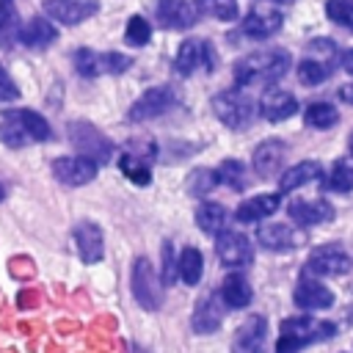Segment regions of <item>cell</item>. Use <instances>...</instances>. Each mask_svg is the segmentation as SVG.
Here are the masks:
<instances>
[{
	"instance_id": "1",
	"label": "cell",
	"mask_w": 353,
	"mask_h": 353,
	"mask_svg": "<svg viewBox=\"0 0 353 353\" xmlns=\"http://www.w3.org/2000/svg\"><path fill=\"white\" fill-rule=\"evenodd\" d=\"M290 63H292V58H290L287 50L270 47V50L248 52V55H243V58L234 63V69H232L234 85H237V88H248V85H273V83H279V80L287 74Z\"/></svg>"
},
{
	"instance_id": "2",
	"label": "cell",
	"mask_w": 353,
	"mask_h": 353,
	"mask_svg": "<svg viewBox=\"0 0 353 353\" xmlns=\"http://www.w3.org/2000/svg\"><path fill=\"white\" fill-rule=\"evenodd\" d=\"M336 334V325L328 320H314L309 314L301 317H287L281 323V334L276 342V353H298L301 347L320 342V339H331Z\"/></svg>"
},
{
	"instance_id": "3",
	"label": "cell",
	"mask_w": 353,
	"mask_h": 353,
	"mask_svg": "<svg viewBox=\"0 0 353 353\" xmlns=\"http://www.w3.org/2000/svg\"><path fill=\"white\" fill-rule=\"evenodd\" d=\"M132 295L146 312H157L163 306L165 287H163V279L157 276L154 265L146 256H138L132 265Z\"/></svg>"
},
{
	"instance_id": "4",
	"label": "cell",
	"mask_w": 353,
	"mask_h": 353,
	"mask_svg": "<svg viewBox=\"0 0 353 353\" xmlns=\"http://www.w3.org/2000/svg\"><path fill=\"white\" fill-rule=\"evenodd\" d=\"M212 113L221 124H226L232 130H243L254 119V102L240 88H229V91H221L212 97Z\"/></svg>"
},
{
	"instance_id": "5",
	"label": "cell",
	"mask_w": 353,
	"mask_h": 353,
	"mask_svg": "<svg viewBox=\"0 0 353 353\" xmlns=\"http://www.w3.org/2000/svg\"><path fill=\"white\" fill-rule=\"evenodd\" d=\"M174 105H179V94L171 88V85H152L146 88L127 110V119L130 121H149V119H157L163 116L165 110H171Z\"/></svg>"
},
{
	"instance_id": "6",
	"label": "cell",
	"mask_w": 353,
	"mask_h": 353,
	"mask_svg": "<svg viewBox=\"0 0 353 353\" xmlns=\"http://www.w3.org/2000/svg\"><path fill=\"white\" fill-rule=\"evenodd\" d=\"M303 270L309 276H342V273L353 270V256L339 243H325L309 254Z\"/></svg>"
},
{
	"instance_id": "7",
	"label": "cell",
	"mask_w": 353,
	"mask_h": 353,
	"mask_svg": "<svg viewBox=\"0 0 353 353\" xmlns=\"http://www.w3.org/2000/svg\"><path fill=\"white\" fill-rule=\"evenodd\" d=\"M69 141H72V146L77 149V154L91 157L94 163L110 160L113 143H110L94 124H88V121H72V124H69Z\"/></svg>"
},
{
	"instance_id": "8",
	"label": "cell",
	"mask_w": 353,
	"mask_h": 353,
	"mask_svg": "<svg viewBox=\"0 0 353 353\" xmlns=\"http://www.w3.org/2000/svg\"><path fill=\"white\" fill-rule=\"evenodd\" d=\"M212 72L215 69V52H212V44L204 41V39H185L176 50V58H174V72L182 74V77H190L193 72Z\"/></svg>"
},
{
	"instance_id": "9",
	"label": "cell",
	"mask_w": 353,
	"mask_h": 353,
	"mask_svg": "<svg viewBox=\"0 0 353 353\" xmlns=\"http://www.w3.org/2000/svg\"><path fill=\"white\" fill-rule=\"evenodd\" d=\"M215 254L226 268H245L254 262V245L243 232L223 229L215 240Z\"/></svg>"
},
{
	"instance_id": "10",
	"label": "cell",
	"mask_w": 353,
	"mask_h": 353,
	"mask_svg": "<svg viewBox=\"0 0 353 353\" xmlns=\"http://www.w3.org/2000/svg\"><path fill=\"white\" fill-rule=\"evenodd\" d=\"M52 176L61 185H88L97 176V163L91 157L83 154H72V157H58L52 163Z\"/></svg>"
},
{
	"instance_id": "11",
	"label": "cell",
	"mask_w": 353,
	"mask_h": 353,
	"mask_svg": "<svg viewBox=\"0 0 353 353\" xmlns=\"http://www.w3.org/2000/svg\"><path fill=\"white\" fill-rule=\"evenodd\" d=\"M268 339V320L262 314H251L232 336V353H262Z\"/></svg>"
},
{
	"instance_id": "12",
	"label": "cell",
	"mask_w": 353,
	"mask_h": 353,
	"mask_svg": "<svg viewBox=\"0 0 353 353\" xmlns=\"http://www.w3.org/2000/svg\"><path fill=\"white\" fill-rule=\"evenodd\" d=\"M99 8L97 0H44V14L61 25H80L94 17Z\"/></svg>"
},
{
	"instance_id": "13",
	"label": "cell",
	"mask_w": 353,
	"mask_h": 353,
	"mask_svg": "<svg viewBox=\"0 0 353 353\" xmlns=\"http://www.w3.org/2000/svg\"><path fill=\"white\" fill-rule=\"evenodd\" d=\"M281 22H284V17L276 8H270V6H254L243 17L240 28H243V33L248 39H270L273 33L281 30Z\"/></svg>"
},
{
	"instance_id": "14",
	"label": "cell",
	"mask_w": 353,
	"mask_h": 353,
	"mask_svg": "<svg viewBox=\"0 0 353 353\" xmlns=\"http://www.w3.org/2000/svg\"><path fill=\"white\" fill-rule=\"evenodd\" d=\"M256 240L268 251H292L303 243V232L290 223H262L256 229Z\"/></svg>"
},
{
	"instance_id": "15",
	"label": "cell",
	"mask_w": 353,
	"mask_h": 353,
	"mask_svg": "<svg viewBox=\"0 0 353 353\" xmlns=\"http://www.w3.org/2000/svg\"><path fill=\"white\" fill-rule=\"evenodd\" d=\"M157 19L168 30H188L196 25L199 11L190 0H157Z\"/></svg>"
},
{
	"instance_id": "16",
	"label": "cell",
	"mask_w": 353,
	"mask_h": 353,
	"mask_svg": "<svg viewBox=\"0 0 353 353\" xmlns=\"http://www.w3.org/2000/svg\"><path fill=\"white\" fill-rule=\"evenodd\" d=\"M221 323H223V301L218 292H210L193 306L190 325L196 334H215L221 328Z\"/></svg>"
},
{
	"instance_id": "17",
	"label": "cell",
	"mask_w": 353,
	"mask_h": 353,
	"mask_svg": "<svg viewBox=\"0 0 353 353\" xmlns=\"http://www.w3.org/2000/svg\"><path fill=\"white\" fill-rule=\"evenodd\" d=\"M74 245L85 265H97L105 256V237L94 221H83L74 226Z\"/></svg>"
},
{
	"instance_id": "18",
	"label": "cell",
	"mask_w": 353,
	"mask_h": 353,
	"mask_svg": "<svg viewBox=\"0 0 353 353\" xmlns=\"http://www.w3.org/2000/svg\"><path fill=\"white\" fill-rule=\"evenodd\" d=\"M259 113L273 124L287 121L290 116L298 113V99H295V94H290L284 88H268L259 99Z\"/></svg>"
},
{
	"instance_id": "19",
	"label": "cell",
	"mask_w": 353,
	"mask_h": 353,
	"mask_svg": "<svg viewBox=\"0 0 353 353\" xmlns=\"http://www.w3.org/2000/svg\"><path fill=\"white\" fill-rule=\"evenodd\" d=\"M287 212L301 226H317L334 218V207L325 199H295L287 204Z\"/></svg>"
},
{
	"instance_id": "20",
	"label": "cell",
	"mask_w": 353,
	"mask_h": 353,
	"mask_svg": "<svg viewBox=\"0 0 353 353\" xmlns=\"http://www.w3.org/2000/svg\"><path fill=\"white\" fill-rule=\"evenodd\" d=\"M292 301L298 309H306V312H314V309H328L334 303V292L317 281V279H301L295 284V292H292Z\"/></svg>"
},
{
	"instance_id": "21",
	"label": "cell",
	"mask_w": 353,
	"mask_h": 353,
	"mask_svg": "<svg viewBox=\"0 0 353 353\" xmlns=\"http://www.w3.org/2000/svg\"><path fill=\"white\" fill-rule=\"evenodd\" d=\"M284 157H287V143L279 141V138H268V141H262V143L254 149L251 165H254V171H256L259 176H273V174L281 168Z\"/></svg>"
},
{
	"instance_id": "22",
	"label": "cell",
	"mask_w": 353,
	"mask_h": 353,
	"mask_svg": "<svg viewBox=\"0 0 353 353\" xmlns=\"http://www.w3.org/2000/svg\"><path fill=\"white\" fill-rule=\"evenodd\" d=\"M55 39H58V30H55V25H52L50 19H44V17H33V19H28L25 25L17 28V41L25 44V47H30V50L50 47Z\"/></svg>"
},
{
	"instance_id": "23",
	"label": "cell",
	"mask_w": 353,
	"mask_h": 353,
	"mask_svg": "<svg viewBox=\"0 0 353 353\" xmlns=\"http://www.w3.org/2000/svg\"><path fill=\"white\" fill-rule=\"evenodd\" d=\"M279 207H281V196L279 193H259V196L245 199L234 210V218L240 223H256V221H265L268 215H273Z\"/></svg>"
},
{
	"instance_id": "24",
	"label": "cell",
	"mask_w": 353,
	"mask_h": 353,
	"mask_svg": "<svg viewBox=\"0 0 353 353\" xmlns=\"http://www.w3.org/2000/svg\"><path fill=\"white\" fill-rule=\"evenodd\" d=\"M320 176H323V165L317 160H303V163H298V165H292V168H287L281 174L279 190L290 193V190H298V188H303V185H309V182H314Z\"/></svg>"
},
{
	"instance_id": "25",
	"label": "cell",
	"mask_w": 353,
	"mask_h": 353,
	"mask_svg": "<svg viewBox=\"0 0 353 353\" xmlns=\"http://www.w3.org/2000/svg\"><path fill=\"white\" fill-rule=\"evenodd\" d=\"M221 301H223V306H229V309H245L248 303H251V298H254V292H251V284L240 276V273H229L226 279H223V284H221Z\"/></svg>"
},
{
	"instance_id": "26",
	"label": "cell",
	"mask_w": 353,
	"mask_h": 353,
	"mask_svg": "<svg viewBox=\"0 0 353 353\" xmlns=\"http://www.w3.org/2000/svg\"><path fill=\"white\" fill-rule=\"evenodd\" d=\"M226 207H221L218 201H201L196 210V226L207 234H218L226 229Z\"/></svg>"
},
{
	"instance_id": "27",
	"label": "cell",
	"mask_w": 353,
	"mask_h": 353,
	"mask_svg": "<svg viewBox=\"0 0 353 353\" xmlns=\"http://www.w3.org/2000/svg\"><path fill=\"white\" fill-rule=\"evenodd\" d=\"M201 276H204V256H201V251L193 248V245L182 248V254H179V279L188 287H196L201 281Z\"/></svg>"
},
{
	"instance_id": "28",
	"label": "cell",
	"mask_w": 353,
	"mask_h": 353,
	"mask_svg": "<svg viewBox=\"0 0 353 353\" xmlns=\"http://www.w3.org/2000/svg\"><path fill=\"white\" fill-rule=\"evenodd\" d=\"M331 77V61H323V58H314V55H306L301 63H298V80L303 85H320Z\"/></svg>"
},
{
	"instance_id": "29",
	"label": "cell",
	"mask_w": 353,
	"mask_h": 353,
	"mask_svg": "<svg viewBox=\"0 0 353 353\" xmlns=\"http://www.w3.org/2000/svg\"><path fill=\"white\" fill-rule=\"evenodd\" d=\"M303 121L309 127H317V130H328L339 121V110L328 102H312L306 110H303Z\"/></svg>"
},
{
	"instance_id": "30",
	"label": "cell",
	"mask_w": 353,
	"mask_h": 353,
	"mask_svg": "<svg viewBox=\"0 0 353 353\" xmlns=\"http://www.w3.org/2000/svg\"><path fill=\"white\" fill-rule=\"evenodd\" d=\"M0 141H3L6 146H14V149H19V146H25V143L33 141V138L25 132L22 121L14 116V110H6V119L0 121Z\"/></svg>"
},
{
	"instance_id": "31",
	"label": "cell",
	"mask_w": 353,
	"mask_h": 353,
	"mask_svg": "<svg viewBox=\"0 0 353 353\" xmlns=\"http://www.w3.org/2000/svg\"><path fill=\"white\" fill-rule=\"evenodd\" d=\"M325 188H328V190H336V193L353 190V154L334 163L328 179H325Z\"/></svg>"
},
{
	"instance_id": "32",
	"label": "cell",
	"mask_w": 353,
	"mask_h": 353,
	"mask_svg": "<svg viewBox=\"0 0 353 353\" xmlns=\"http://www.w3.org/2000/svg\"><path fill=\"white\" fill-rule=\"evenodd\" d=\"M119 168H121V174H124L130 182H135V185H149V179H152L149 163L141 160V157L132 154V152H127V154L119 157Z\"/></svg>"
},
{
	"instance_id": "33",
	"label": "cell",
	"mask_w": 353,
	"mask_h": 353,
	"mask_svg": "<svg viewBox=\"0 0 353 353\" xmlns=\"http://www.w3.org/2000/svg\"><path fill=\"white\" fill-rule=\"evenodd\" d=\"M196 11L199 14H207V17H215L221 22H232L237 19V0H196Z\"/></svg>"
},
{
	"instance_id": "34",
	"label": "cell",
	"mask_w": 353,
	"mask_h": 353,
	"mask_svg": "<svg viewBox=\"0 0 353 353\" xmlns=\"http://www.w3.org/2000/svg\"><path fill=\"white\" fill-rule=\"evenodd\" d=\"M14 116L22 121L25 132H28L33 141H47V138H50V124H47V119H44L41 113L22 108V110H14Z\"/></svg>"
},
{
	"instance_id": "35",
	"label": "cell",
	"mask_w": 353,
	"mask_h": 353,
	"mask_svg": "<svg viewBox=\"0 0 353 353\" xmlns=\"http://www.w3.org/2000/svg\"><path fill=\"white\" fill-rule=\"evenodd\" d=\"M215 174H218V182L229 185L232 190H243V188L248 185V179H245V165H243L240 160H223V163L215 168Z\"/></svg>"
},
{
	"instance_id": "36",
	"label": "cell",
	"mask_w": 353,
	"mask_h": 353,
	"mask_svg": "<svg viewBox=\"0 0 353 353\" xmlns=\"http://www.w3.org/2000/svg\"><path fill=\"white\" fill-rule=\"evenodd\" d=\"M124 39H127V44H132V47L149 44V39H152V25L146 22V17H141V14L130 17V19H127V28H124Z\"/></svg>"
},
{
	"instance_id": "37",
	"label": "cell",
	"mask_w": 353,
	"mask_h": 353,
	"mask_svg": "<svg viewBox=\"0 0 353 353\" xmlns=\"http://www.w3.org/2000/svg\"><path fill=\"white\" fill-rule=\"evenodd\" d=\"M325 14H328L331 22H336L345 30L353 33V0H328L325 3Z\"/></svg>"
},
{
	"instance_id": "38",
	"label": "cell",
	"mask_w": 353,
	"mask_h": 353,
	"mask_svg": "<svg viewBox=\"0 0 353 353\" xmlns=\"http://www.w3.org/2000/svg\"><path fill=\"white\" fill-rule=\"evenodd\" d=\"M215 185H218V174L210 168H196L188 176V193H193V196H207Z\"/></svg>"
},
{
	"instance_id": "39",
	"label": "cell",
	"mask_w": 353,
	"mask_h": 353,
	"mask_svg": "<svg viewBox=\"0 0 353 353\" xmlns=\"http://www.w3.org/2000/svg\"><path fill=\"white\" fill-rule=\"evenodd\" d=\"M74 69L83 77H97L99 74V52H94L88 47H80L74 52Z\"/></svg>"
},
{
	"instance_id": "40",
	"label": "cell",
	"mask_w": 353,
	"mask_h": 353,
	"mask_svg": "<svg viewBox=\"0 0 353 353\" xmlns=\"http://www.w3.org/2000/svg\"><path fill=\"white\" fill-rule=\"evenodd\" d=\"M132 66V61L121 52H99V74H121Z\"/></svg>"
},
{
	"instance_id": "41",
	"label": "cell",
	"mask_w": 353,
	"mask_h": 353,
	"mask_svg": "<svg viewBox=\"0 0 353 353\" xmlns=\"http://www.w3.org/2000/svg\"><path fill=\"white\" fill-rule=\"evenodd\" d=\"M176 273H179V262L174 259V248L171 243H163V284H174L176 281Z\"/></svg>"
},
{
	"instance_id": "42",
	"label": "cell",
	"mask_w": 353,
	"mask_h": 353,
	"mask_svg": "<svg viewBox=\"0 0 353 353\" xmlns=\"http://www.w3.org/2000/svg\"><path fill=\"white\" fill-rule=\"evenodd\" d=\"M17 22V6L14 0H0V33H8Z\"/></svg>"
},
{
	"instance_id": "43",
	"label": "cell",
	"mask_w": 353,
	"mask_h": 353,
	"mask_svg": "<svg viewBox=\"0 0 353 353\" xmlns=\"http://www.w3.org/2000/svg\"><path fill=\"white\" fill-rule=\"evenodd\" d=\"M19 97V88L14 85V80L3 72L0 74V102H11V99H17Z\"/></svg>"
},
{
	"instance_id": "44",
	"label": "cell",
	"mask_w": 353,
	"mask_h": 353,
	"mask_svg": "<svg viewBox=\"0 0 353 353\" xmlns=\"http://www.w3.org/2000/svg\"><path fill=\"white\" fill-rule=\"evenodd\" d=\"M339 66H342L347 74H353V50H345V52L339 55Z\"/></svg>"
},
{
	"instance_id": "45",
	"label": "cell",
	"mask_w": 353,
	"mask_h": 353,
	"mask_svg": "<svg viewBox=\"0 0 353 353\" xmlns=\"http://www.w3.org/2000/svg\"><path fill=\"white\" fill-rule=\"evenodd\" d=\"M339 97H342L345 102H353V83H350V85H342V88H339Z\"/></svg>"
},
{
	"instance_id": "46",
	"label": "cell",
	"mask_w": 353,
	"mask_h": 353,
	"mask_svg": "<svg viewBox=\"0 0 353 353\" xmlns=\"http://www.w3.org/2000/svg\"><path fill=\"white\" fill-rule=\"evenodd\" d=\"M130 353H146V350H141L138 345H130Z\"/></svg>"
},
{
	"instance_id": "47",
	"label": "cell",
	"mask_w": 353,
	"mask_h": 353,
	"mask_svg": "<svg viewBox=\"0 0 353 353\" xmlns=\"http://www.w3.org/2000/svg\"><path fill=\"white\" fill-rule=\"evenodd\" d=\"M268 3H292V0H268Z\"/></svg>"
},
{
	"instance_id": "48",
	"label": "cell",
	"mask_w": 353,
	"mask_h": 353,
	"mask_svg": "<svg viewBox=\"0 0 353 353\" xmlns=\"http://www.w3.org/2000/svg\"><path fill=\"white\" fill-rule=\"evenodd\" d=\"M3 196H6V188H3V185H0V201H3Z\"/></svg>"
},
{
	"instance_id": "49",
	"label": "cell",
	"mask_w": 353,
	"mask_h": 353,
	"mask_svg": "<svg viewBox=\"0 0 353 353\" xmlns=\"http://www.w3.org/2000/svg\"><path fill=\"white\" fill-rule=\"evenodd\" d=\"M347 146H350V152H353V132H350V141H347Z\"/></svg>"
},
{
	"instance_id": "50",
	"label": "cell",
	"mask_w": 353,
	"mask_h": 353,
	"mask_svg": "<svg viewBox=\"0 0 353 353\" xmlns=\"http://www.w3.org/2000/svg\"><path fill=\"white\" fill-rule=\"evenodd\" d=\"M0 74H3V69H0Z\"/></svg>"
}]
</instances>
